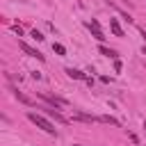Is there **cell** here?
<instances>
[{
    "label": "cell",
    "instance_id": "13",
    "mask_svg": "<svg viewBox=\"0 0 146 146\" xmlns=\"http://www.w3.org/2000/svg\"><path fill=\"white\" fill-rule=\"evenodd\" d=\"M11 30H14V32H16V34H18V36H23V27H18V25H14V27H11Z\"/></svg>",
    "mask_w": 146,
    "mask_h": 146
},
{
    "label": "cell",
    "instance_id": "14",
    "mask_svg": "<svg viewBox=\"0 0 146 146\" xmlns=\"http://www.w3.org/2000/svg\"><path fill=\"white\" fill-rule=\"evenodd\" d=\"M73 146H82V144H73Z\"/></svg>",
    "mask_w": 146,
    "mask_h": 146
},
{
    "label": "cell",
    "instance_id": "2",
    "mask_svg": "<svg viewBox=\"0 0 146 146\" xmlns=\"http://www.w3.org/2000/svg\"><path fill=\"white\" fill-rule=\"evenodd\" d=\"M87 27L91 30V36H94L96 41H100V43L105 41V34L100 32V25H98V21H89V23H87Z\"/></svg>",
    "mask_w": 146,
    "mask_h": 146
},
{
    "label": "cell",
    "instance_id": "5",
    "mask_svg": "<svg viewBox=\"0 0 146 146\" xmlns=\"http://www.w3.org/2000/svg\"><path fill=\"white\" fill-rule=\"evenodd\" d=\"M73 119H78V121H84V123H94V121H100V116H94V114H84V112H78Z\"/></svg>",
    "mask_w": 146,
    "mask_h": 146
},
{
    "label": "cell",
    "instance_id": "6",
    "mask_svg": "<svg viewBox=\"0 0 146 146\" xmlns=\"http://www.w3.org/2000/svg\"><path fill=\"white\" fill-rule=\"evenodd\" d=\"M110 30H112L114 36H123V30H121V25H119L116 18H110Z\"/></svg>",
    "mask_w": 146,
    "mask_h": 146
},
{
    "label": "cell",
    "instance_id": "8",
    "mask_svg": "<svg viewBox=\"0 0 146 146\" xmlns=\"http://www.w3.org/2000/svg\"><path fill=\"white\" fill-rule=\"evenodd\" d=\"M98 50H100V55H105V57H116V50H112V48H107V46H98Z\"/></svg>",
    "mask_w": 146,
    "mask_h": 146
},
{
    "label": "cell",
    "instance_id": "9",
    "mask_svg": "<svg viewBox=\"0 0 146 146\" xmlns=\"http://www.w3.org/2000/svg\"><path fill=\"white\" fill-rule=\"evenodd\" d=\"M14 96H16V100H21L23 105H32V100H30V98H27L25 94H21L18 89H14Z\"/></svg>",
    "mask_w": 146,
    "mask_h": 146
},
{
    "label": "cell",
    "instance_id": "10",
    "mask_svg": "<svg viewBox=\"0 0 146 146\" xmlns=\"http://www.w3.org/2000/svg\"><path fill=\"white\" fill-rule=\"evenodd\" d=\"M100 123H112V125H119V121H116L114 116H110V114H103V116H100Z\"/></svg>",
    "mask_w": 146,
    "mask_h": 146
},
{
    "label": "cell",
    "instance_id": "12",
    "mask_svg": "<svg viewBox=\"0 0 146 146\" xmlns=\"http://www.w3.org/2000/svg\"><path fill=\"white\" fill-rule=\"evenodd\" d=\"M32 39H36V41H43V34H41V32H36V30H32Z\"/></svg>",
    "mask_w": 146,
    "mask_h": 146
},
{
    "label": "cell",
    "instance_id": "7",
    "mask_svg": "<svg viewBox=\"0 0 146 146\" xmlns=\"http://www.w3.org/2000/svg\"><path fill=\"white\" fill-rule=\"evenodd\" d=\"M66 75L68 78H73V80H89L82 71H78V68H66Z\"/></svg>",
    "mask_w": 146,
    "mask_h": 146
},
{
    "label": "cell",
    "instance_id": "3",
    "mask_svg": "<svg viewBox=\"0 0 146 146\" xmlns=\"http://www.w3.org/2000/svg\"><path fill=\"white\" fill-rule=\"evenodd\" d=\"M18 46H21V50H25V52H27V55H30V57H36V59H39V62H43V59H46V57H43V55H41V52H39V50H36V48H32V46H27V43H25V41H21V43H18Z\"/></svg>",
    "mask_w": 146,
    "mask_h": 146
},
{
    "label": "cell",
    "instance_id": "1",
    "mask_svg": "<svg viewBox=\"0 0 146 146\" xmlns=\"http://www.w3.org/2000/svg\"><path fill=\"white\" fill-rule=\"evenodd\" d=\"M27 119H30L32 123H36L43 132H48V135H57V128H55L46 116H41V114H36V112H27Z\"/></svg>",
    "mask_w": 146,
    "mask_h": 146
},
{
    "label": "cell",
    "instance_id": "11",
    "mask_svg": "<svg viewBox=\"0 0 146 146\" xmlns=\"http://www.w3.org/2000/svg\"><path fill=\"white\" fill-rule=\"evenodd\" d=\"M52 50H55L57 55H64V52H66V48H64L62 43H52Z\"/></svg>",
    "mask_w": 146,
    "mask_h": 146
},
{
    "label": "cell",
    "instance_id": "4",
    "mask_svg": "<svg viewBox=\"0 0 146 146\" xmlns=\"http://www.w3.org/2000/svg\"><path fill=\"white\" fill-rule=\"evenodd\" d=\"M41 98H43L50 107H55V110H57V107H62V105H66V100H64V98H55V96H48V94H43Z\"/></svg>",
    "mask_w": 146,
    "mask_h": 146
}]
</instances>
